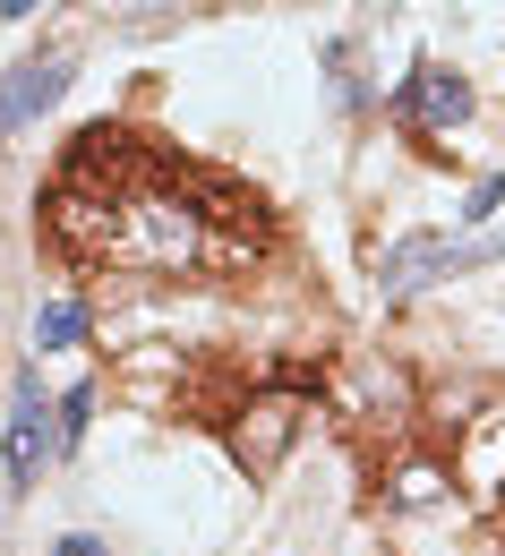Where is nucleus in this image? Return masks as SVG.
Instances as JSON below:
<instances>
[{"label":"nucleus","instance_id":"nucleus-4","mask_svg":"<svg viewBox=\"0 0 505 556\" xmlns=\"http://www.w3.org/2000/svg\"><path fill=\"white\" fill-rule=\"evenodd\" d=\"M0 454H9V480L17 488H35L43 463L61 454V412H43V386H35V377L17 386V419H9V445H0Z\"/></svg>","mask_w":505,"mask_h":556},{"label":"nucleus","instance_id":"nucleus-1","mask_svg":"<svg viewBox=\"0 0 505 556\" xmlns=\"http://www.w3.org/2000/svg\"><path fill=\"white\" fill-rule=\"evenodd\" d=\"M300 445V394H249L240 419H231V454H240V471L249 480H275L283 471V454Z\"/></svg>","mask_w":505,"mask_h":556},{"label":"nucleus","instance_id":"nucleus-8","mask_svg":"<svg viewBox=\"0 0 505 556\" xmlns=\"http://www.w3.org/2000/svg\"><path fill=\"white\" fill-rule=\"evenodd\" d=\"M86 419H94V386H77L70 403H61V445H77V437H86Z\"/></svg>","mask_w":505,"mask_h":556},{"label":"nucleus","instance_id":"nucleus-11","mask_svg":"<svg viewBox=\"0 0 505 556\" xmlns=\"http://www.w3.org/2000/svg\"><path fill=\"white\" fill-rule=\"evenodd\" d=\"M0 17H35V0H0Z\"/></svg>","mask_w":505,"mask_h":556},{"label":"nucleus","instance_id":"nucleus-2","mask_svg":"<svg viewBox=\"0 0 505 556\" xmlns=\"http://www.w3.org/2000/svg\"><path fill=\"white\" fill-rule=\"evenodd\" d=\"M505 240H445V231H403L386 257H377V275L386 291H420V282L454 275V266H480V257H497Z\"/></svg>","mask_w":505,"mask_h":556},{"label":"nucleus","instance_id":"nucleus-9","mask_svg":"<svg viewBox=\"0 0 505 556\" xmlns=\"http://www.w3.org/2000/svg\"><path fill=\"white\" fill-rule=\"evenodd\" d=\"M497 206H505V180H480V189H471V206H463V214L480 223V214H497Z\"/></svg>","mask_w":505,"mask_h":556},{"label":"nucleus","instance_id":"nucleus-7","mask_svg":"<svg viewBox=\"0 0 505 556\" xmlns=\"http://www.w3.org/2000/svg\"><path fill=\"white\" fill-rule=\"evenodd\" d=\"M445 496V471L437 463H403V480H394V505H437Z\"/></svg>","mask_w":505,"mask_h":556},{"label":"nucleus","instance_id":"nucleus-10","mask_svg":"<svg viewBox=\"0 0 505 556\" xmlns=\"http://www.w3.org/2000/svg\"><path fill=\"white\" fill-rule=\"evenodd\" d=\"M52 556H112V548H103V540H86V531H70V540H61Z\"/></svg>","mask_w":505,"mask_h":556},{"label":"nucleus","instance_id":"nucleus-3","mask_svg":"<svg viewBox=\"0 0 505 556\" xmlns=\"http://www.w3.org/2000/svg\"><path fill=\"white\" fill-rule=\"evenodd\" d=\"M394 112H403V129H420V138H437V129H454V121H471V86L454 70H437V61H420V70L403 77V94H394Z\"/></svg>","mask_w":505,"mask_h":556},{"label":"nucleus","instance_id":"nucleus-6","mask_svg":"<svg viewBox=\"0 0 505 556\" xmlns=\"http://www.w3.org/2000/svg\"><path fill=\"white\" fill-rule=\"evenodd\" d=\"M35 343L43 351H77L86 343V308H77V300H52V308L35 317Z\"/></svg>","mask_w":505,"mask_h":556},{"label":"nucleus","instance_id":"nucleus-5","mask_svg":"<svg viewBox=\"0 0 505 556\" xmlns=\"http://www.w3.org/2000/svg\"><path fill=\"white\" fill-rule=\"evenodd\" d=\"M61 94H70V61H61V52H43V61H17V70L0 77V146L17 138L26 121H43Z\"/></svg>","mask_w":505,"mask_h":556}]
</instances>
